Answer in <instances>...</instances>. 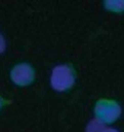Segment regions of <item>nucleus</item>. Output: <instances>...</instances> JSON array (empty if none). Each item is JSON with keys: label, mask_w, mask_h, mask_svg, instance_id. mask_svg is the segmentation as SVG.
<instances>
[{"label": "nucleus", "mask_w": 124, "mask_h": 132, "mask_svg": "<svg viewBox=\"0 0 124 132\" xmlns=\"http://www.w3.org/2000/svg\"><path fill=\"white\" fill-rule=\"evenodd\" d=\"M76 82V71L70 63H60L54 66L50 76V84L56 91L70 90Z\"/></svg>", "instance_id": "f257e3e1"}, {"label": "nucleus", "mask_w": 124, "mask_h": 132, "mask_svg": "<svg viewBox=\"0 0 124 132\" xmlns=\"http://www.w3.org/2000/svg\"><path fill=\"white\" fill-rule=\"evenodd\" d=\"M94 114L98 122L111 125L121 116V106L117 100L99 98L94 106Z\"/></svg>", "instance_id": "f03ea898"}, {"label": "nucleus", "mask_w": 124, "mask_h": 132, "mask_svg": "<svg viewBox=\"0 0 124 132\" xmlns=\"http://www.w3.org/2000/svg\"><path fill=\"white\" fill-rule=\"evenodd\" d=\"M10 79L19 87L31 85L35 81V69L28 62H19L10 69Z\"/></svg>", "instance_id": "7ed1b4c3"}, {"label": "nucleus", "mask_w": 124, "mask_h": 132, "mask_svg": "<svg viewBox=\"0 0 124 132\" xmlns=\"http://www.w3.org/2000/svg\"><path fill=\"white\" fill-rule=\"evenodd\" d=\"M86 132H118V129H115V128L110 126V125L101 123L96 119H94V120H91L86 125Z\"/></svg>", "instance_id": "20e7f679"}, {"label": "nucleus", "mask_w": 124, "mask_h": 132, "mask_svg": "<svg viewBox=\"0 0 124 132\" xmlns=\"http://www.w3.org/2000/svg\"><path fill=\"white\" fill-rule=\"evenodd\" d=\"M104 7L108 9L110 12L115 13H123L124 12V0H105Z\"/></svg>", "instance_id": "39448f33"}, {"label": "nucleus", "mask_w": 124, "mask_h": 132, "mask_svg": "<svg viewBox=\"0 0 124 132\" xmlns=\"http://www.w3.org/2000/svg\"><path fill=\"white\" fill-rule=\"evenodd\" d=\"M5 48H6V40L3 37V34L0 32V54L5 52Z\"/></svg>", "instance_id": "423d86ee"}, {"label": "nucleus", "mask_w": 124, "mask_h": 132, "mask_svg": "<svg viewBox=\"0 0 124 132\" xmlns=\"http://www.w3.org/2000/svg\"><path fill=\"white\" fill-rule=\"evenodd\" d=\"M9 103H10V100H6V98H3V97L0 95V110L5 107V106H7Z\"/></svg>", "instance_id": "0eeeda50"}]
</instances>
